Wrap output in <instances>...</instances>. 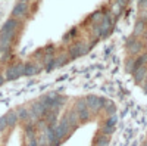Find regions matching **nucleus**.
<instances>
[{
	"mask_svg": "<svg viewBox=\"0 0 147 146\" xmlns=\"http://www.w3.org/2000/svg\"><path fill=\"white\" fill-rule=\"evenodd\" d=\"M18 25H19L18 19H15V18L7 19V21L3 24V27H2V34H13L15 30L18 28Z\"/></svg>",
	"mask_w": 147,
	"mask_h": 146,
	"instance_id": "nucleus-6",
	"label": "nucleus"
},
{
	"mask_svg": "<svg viewBox=\"0 0 147 146\" xmlns=\"http://www.w3.org/2000/svg\"><path fill=\"white\" fill-rule=\"evenodd\" d=\"M24 146H38V139L35 137V133L25 134V145Z\"/></svg>",
	"mask_w": 147,
	"mask_h": 146,
	"instance_id": "nucleus-13",
	"label": "nucleus"
},
{
	"mask_svg": "<svg viewBox=\"0 0 147 146\" xmlns=\"http://www.w3.org/2000/svg\"><path fill=\"white\" fill-rule=\"evenodd\" d=\"M5 121H6V124L9 126V127H13L16 123H18V120H19V117H18V114H15L13 111H10V112H7L6 115H3L2 117Z\"/></svg>",
	"mask_w": 147,
	"mask_h": 146,
	"instance_id": "nucleus-10",
	"label": "nucleus"
},
{
	"mask_svg": "<svg viewBox=\"0 0 147 146\" xmlns=\"http://www.w3.org/2000/svg\"><path fill=\"white\" fill-rule=\"evenodd\" d=\"M125 69H127V72H131V74H134V71H136V59H134V58L127 59Z\"/></svg>",
	"mask_w": 147,
	"mask_h": 146,
	"instance_id": "nucleus-16",
	"label": "nucleus"
},
{
	"mask_svg": "<svg viewBox=\"0 0 147 146\" xmlns=\"http://www.w3.org/2000/svg\"><path fill=\"white\" fill-rule=\"evenodd\" d=\"M109 142H110V137L100 133V134H97V136L94 137L93 145H94V146H109Z\"/></svg>",
	"mask_w": 147,
	"mask_h": 146,
	"instance_id": "nucleus-11",
	"label": "nucleus"
},
{
	"mask_svg": "<svg viewBox=\"0 0 147 146\" xmlns=\"http://www.w3.org/2000/svg\"><path fill=\"white\" fill-rule=\"evenodd\" d=\"M115 124H116V115H113V117H109V118L106 120L105 126H102V128H100L102 134L110 136V134H112V133L115 131Z\"/></svg>",
	"mask_w": 147,
	"mask_h": 146,
	"instance_id": "nucleus-5",
	"label": "nucleus"
},
{
	"mask_svg": "<svg viewBox=\"0 0 147 146\" xmlns=\"http://www.w3.org/2000/svg\"><path fill=\"white\" fill-rule=\"evenodd\" d=\"M27 3H18L15 7H13V10H12V18H22V16H25V14H27Z\"/></svg>",
	"mask_w": 147,
	"mask_h": 146,
	"instance_id": "nucleus-8",
	"label": "nucleus"
},
{
	"mask_svg": "<svg viewBox=\"0 0 147 146\" xmlns=\"http://www.w3.org/2000/svg\"><path fill=\"white\" fill-rule=\"evenodd\" d=\"M37 72H38L37 65H34V64L25 65V75H34V74H37Z\"/></svg>",
	"mask_w": 147,
	"mask_h": 146,
	"instance_id": "nucleus-17",
	"label": "nucleus"
},
{
	"mask_svg": "<svg viewBox=\"0 0 147 146\" xmlns=\"http://www.w3.org/2000/svg\"><path fill=\"white\" fill-rule=\"evenodd\" d=\"M134 77H136V81H137V83H143V80L147 77V67H141V68L136 69V72H134Z\"/></svg>",
	"mask_w": 147,
	"mask_h": 146,
	"instance_id": "nucleus-12",
	"label": "nucleus"
},
{
	"mask_svg": "<svg viewBox=\"0 0 147 146\" xmlns=\"http://www.w3.org/2000/svg\"><path fill=\"white\" fill-rule=\"evenodd\" d=\"M144 90H146V92H147V83H146V84H144Z\"/></svg>",
	"mask_w": 147,
	"mask_h": 146,
	"instance_id": "nucleus-18",
	"label": "nucleus"
},
{
	"mask_svg": "<svg viewBox=\"0 0 147 146\" xmlns=\"http://www.w3.org/2000/svg\"><path fill=\"white\" fill-rule=\"evenodd\" d=\"M21 75H25V65L22 64H18V65H13V67H9L6 69V77L7 80H15Z\"/></svg>",
	"mask_w": 147,
	"mask_h": 146,
	"instance_id": "nucleus-3",
	"label": "nucleus"
},
{
	"mask_svg": "<svg viewBox=\"0 0 147 146\" xmlns=\"http://www.w3.org/2000/svg\"><path fill=\"white\" fill-rule=\"evenodd\" d=\"M146 78H147V77H146Z\"/></svg>",
	"mask_w": 147,
	"mask_h": 146,
	"instance_id": "nucleus-20",
	"label": "nucleus"
},
{
	"mask_svg": "<svg viewBox=\"0 0 147 146\" xmlns=\"http://www.w3.org/2000/svg\"><path fill=\"white\" fill-rule=\"evenodd\" d=\"M147 65V53H143V55H138V58L136 59V69L141 68V67H146ZM136 72V71H134Z\"/></svg>",
	"mask_w": 147,
	"mask_h": 146,
	"instance_id": "nucleus-15",
	"label": "nucleus"
},
{
	"mask_svg": "<svg viewBox=\"0 0 147 146\" xmlns=\"http://www.w3.org/2000/svg\"><path fill=\"white\" fill-rule=\"evenodd\" d=\"M127 49H128V52L131 55H137V53L141 52L143 44L138 40H136V37H132V35H131V37H128V40H127Z\"/></svg>",
	"mask_w": 147,
	"mask_h": 146,
	"instance_id": "nucleus-4",
	"label": "nucleus"
},
{
	"mask_svg": "<svg viewBox=\"0 0 147 146\" xmlns=\"http://www.w3.org/2000/svg\"><path fill=\"white\" fill-rule=\"evenodd\" d=\"M143 146H147V142H144V143H143Z\"/></svg>",
	"mask_w": 147,
	"mask_h": 146,
	"instance_id": "nucleus-19",
	"label": "nucleus"
},
{
	"mask_svg": "<svg viewBox=\"0 0 147 146\" xmlns=\"http://www.w3.org/2000/svg\"><path fill=\"white\" fill-rule=\"evenodd\" d=\"M75 111H77V115H78L80 123H87V121H90V118H91V111L88 109L85 99L77 101V103H75Z\"/></svg>",
	"mask_w": 147,
	"mask_h": 146,
	"instance_id": "nucleus-1",
	"label": "nucleus"
},
{
	"mask_svg": "<svg viewBox=\"0 0 147 146\" xmlns=\"http://www.w3.org/2000/svg\"><path fill=\"white\" fill-rule=\"evenodd\" d=\"M146 28H147V21H143V19H138V22L136 24L134 27V33H132V37H138V35H143L146 33Z\"/></svg>",
	"mask_w": 147,
	"mask_h": 146,
	"instance_id": "nucleus-9",
	"label": "nucleus"
},
{
	"mask_svg": "<svg viewBox=\"0 0 147 146\" xmlns=\"http://www.w3.org/2000/svg\"><path fill=\"white\" fill-rule=\"evenodd\" d=\"M103 111H105L107 115L113 117V114L116 112V106H115V103H113V102L106 101V103H105V108H103Z\"/></svg>",
	"mask_w": 147,
	"mask_h": 146,
	"instance_id": "nucleus-14",
	"label": "nucleus"
},
{
	"mask_svg": "<svg viewBox=\"0 0 147 146\" xmlns=\"http://www.w3.org/2000/svg\"><path fill=\"white\" fill-rule=\"evenodd\" d=\"M87 50H88L87 46H84L82 43H77V44H74V46L69 49V55H71L72 58H78V56H81V55H84V53H87Z\"/></svg>",
	"mask_w": 147,
	"mask_h": 146,
	"instance_id": "nucleus-7",
	"label": "nucleus"
},
{
	"mask_svg": "<svg viewBox=\"0 0 147 146\" xmlns=\"http://www.w3.org/2000/svg\"><path fill=\"white\" fill-rule=\"evenodd\" d=\"M85 102H87V106H88V109H90L91 112H99V111H102V109L105 108V103H106V101H103L102 97L94 96V94L85 97Z\"/></svg>",
	"mask_w": 147,
	"mask_h": 146,
	"instance_id": "nucleus-2",
	"label": "nucleus"
}]
</instances>
